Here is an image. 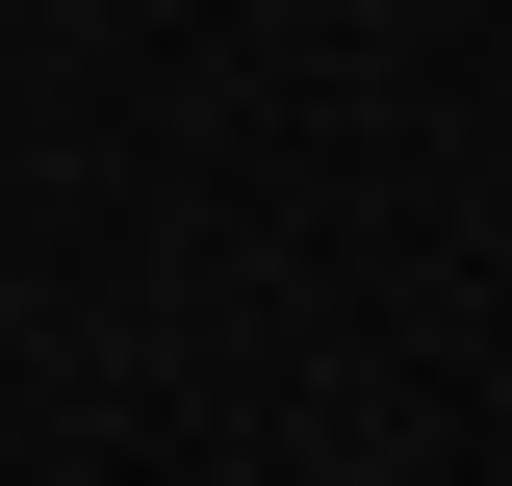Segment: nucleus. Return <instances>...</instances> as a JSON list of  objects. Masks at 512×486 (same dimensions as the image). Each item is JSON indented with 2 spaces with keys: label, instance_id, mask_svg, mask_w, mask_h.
<instances>
[]
</instances>
